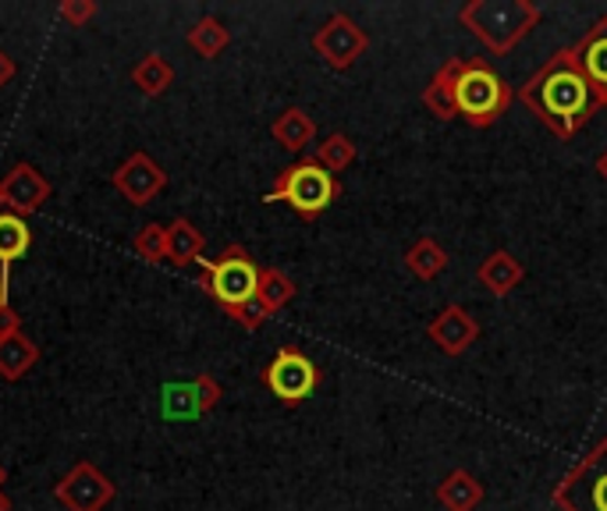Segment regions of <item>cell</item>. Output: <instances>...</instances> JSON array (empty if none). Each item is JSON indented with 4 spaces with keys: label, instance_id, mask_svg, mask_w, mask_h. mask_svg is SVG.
I'll use <instances>...</instances> for the list:
<instances>
[{
    "label": "cell",
    "instance_id": "cell-14",
    "mask_svg": "<svg viewBox=\"0 0 607 511\" xmlns=\"http://www.w3.org/2000/svg\"><path fill=\"white\" fill-rule=\"evenodd\" d=\"M462 61L465 57H451L437 75L423 89V107H427L437 122H451V117H459V103H454V89H459V75H462Z\"/></svg>",
    "mask_w": 607,
    "mask_h": 511
},
{
    "label": "cell",
    "instance_id": "cell-8",
    "mask_svg": "<svg viewBox=\"0 0 607 511\" xmlns=\"http://www.w3.org/2000/svg\"><path fill=\"white\" fill-rule=\"evenodd\" d=\"M263 384L281 405H302L316 390V384H321V373H316L310 355H302L292 344H284V349H278V355L270 359V366L263 370Z\"/></svg>",
    "mask_w": 607,
    "mask_h": 511
},
{
    "label": "cell",
    "instance_id": "cell-33",
    "mask_svg": "<svg viewBox=\"0 0 607 511\" xmlns=\"http://www.w3.org/2000/svg\"><path fill=\"white\" fill-rule=\"evenodd\" d=\"M597 174H600L604 182H607V149H604V154L597 157Z\"/></svg>",
    "mask_w": 607,
    "mask_h": 511
},
{
    "label": "cell",
    "instance_id": "cell-17",
    "mask_svg": "<svg viewBox=\"0 0 607 511\" xmlns=\"http://www.w3.org/2000/svg\"><path fill=\"white\" fill-rule=\"evenodd\" d=\"M203 249H206V238L189 217H175L167 224V263H175V266L200 263Z\"/></svg>",
    "mask_w": 607,
    "mask_h": 511
},
{
    "label": "cell",
    "instance_id": "cell-35",
    "mask_svg": "<svg viewBox=\"0 0 607 511\" xmlns=\"http://www.w3.org/2000/svg\"><path fill=\"white\" fill-rule=\"evenodd\" d=\"M4 479H8V469H4V465H0V487H4Z\"/></svg>",
    "mask_w": 607,
    "mask_h": 511
},
{
    "label": "cell",
    "instance_id": "cell-7",
    "mask_svg": "<svg viewBox=\"0 0 607 511\" xmlns=\"http://www.w3.org/2000/svg\"><path fill=\"white\" fill-rule=\"evenodd\" d=\"M367 47H370L367 29H362L352 14H345V11H334L330 19L313 33L316 57H321V61L334 71H348L362 54H367Z\"/></svg>",
    "mask_w": 607,
    "mask_h": 511
},
{
    "label": "cell",
    "instance_id": "cell-15",
    "mask_svg": "<svg viewBox=\"0 0 607 511\" xmlns=\"http://www.w3.org/2000/svg\"><path fill=\"white\" fill-rule=\"evenodd\" d=\"M522 277H526V266L515 260V256L508 252V249H494L487 260H483L480 266H476V281L487 288L494 298H508L515 288L522 284Z\"/></svg>",
    "mask_w": 607,
    "mask_h": 511
},
{
    "label": "cell",
    "instance_id": "cell-30",
    "mask_svg": "<svg viewBox=\"0 0 607 511\" xmlns=\"http://www.w3.org/2000/svg\"><path fill=\"white\" fill-rule=\"evenodd\" d=\"M195 387V401H200V412H210V409H217V401H221V384L210 377V373H200V377L192 381Z\"/></svg>",
    "mask_w": 607,
    "mask_h": 511
},
{
    "label": "cell",
    "instance_id": "cell-23",
    "mask_svg": "<svg viewBox=\"0 0 607 511\" xmlns=\"http://www.w3.org/2000/svg\"><path fill=\"white\" fill-rule=\"evenodd\" d=\"M186 43L200 57H206V61H214L217 54L227 50V43H232V33H227V25L221 19H214V14H203V19L189 29Z\"/></svg>",
    "mask_w": 607,
    "mask_h": 511
},
{
    "label": "cell",
    "instance_id": "cell-18",
    "mask_svg": "<svg viewBox=\"0 0 607 511\" xmlns=\"http://www.w3.org/2000/svg\"><path fill=\"white\" fill-rule=\"evenodd\" d=\"M40 363V344L19 330L11 338H0V381H22Z\"/></svg>",
    "mask_w": 607,
    "mask_h": 511
},
{
    "label": "cell",
    "instance_id": "cell-9",
    "mask_svg": "<svg viewBox=\"0 0 607 511\" xmlns=\"http://www.w3.org/2000/svg\"><path fill=\"white\" fill-rule=\"evenodd\" d=\"M114 484L93 462H75L54 487L57 504H65L68 511H103L114 501Z\"/></svg>",
    "mask_w": 607,
    "mask_h": 511
},
{
    "label": "cell",
    "instance_id": "cell-11",
    "mask_svg": "<svg viewBox=\"0 0 607 511\" xmlns=\"http://www.w3.org/2000/svg\"><path fill=\"white\" fill-rule=\"evenodd\" d=\"M50 182L43 178L33 163H14V168L0 178V206H8L11 214L33 217L43 203L50 200Z\"/></svg>",
    "mask_w": 607,
    "mask_h": 511
},
{
    "label": "cell",
    "instance_id": "cell-34",
    "mask_svg": "<svg viewBox=\"0 0 607 511\" xmlns=\"http://www.w3.org/2000/svg\"><path fill=\"white\" fill-rule=\"evenodd\" d=\"M0 511H11V498H8L4 490H0Z\"/></svg>",
    "mask_w": 607,
    "mask_h": 511
},
{
    "label": "cell",
    "instance_id": "cell-28",
    "mask_svg": "<svg viewBox=\"0 0 607 511\" xmlns=\"http://www.w3.org/2000/svg\"><path fill=\"white\" fill-rule=\"evenodd\" d=\"M97 11H100L97 0H60V4H57L60 22H68V25H75V29H82V25L93 22Z\"/></svg>",
    "mask_w": 607,
    "mask_h": 511
},
{
    "label": "cell",
    "instance_id": "cell-4",
    "mask_svg": "<svg viewBox=\"0 0 607 511\" xmlns=\"http://www.w3.org/2000/svg\"><path fill=\"white\" fill-rule=\"evenodd\" d=\"M338 178L327 174L316 160H299L278 174L274 189L263 195V203H288L299 217H321L324 209L338 200Z\"/></svg>",
    "mask_w": 607,
    "mask_h": 511
},
{
    "label": "cell",
    "instance_id": "cell-25",
    "mask_svg": "<svg viewBox=\"0 0 607 511\" xmlns=\"http://www.w3.org/2000/svg\"><path fill=\"white\" fill-rule=\"evenodd\" d=\"M356 143L348 139L345 132H334V135H327V139L321 143V149H316V163L327 171V174H341V171H348L356 163Z\"/></svg>",
    "mask_w": 607,
    "mask_h": 511
},
{
    "label": "cell",
    "instance_id": "cell-24",
    "mask_svg": "<svg viewBox=\"0 0 607 511\" xmlns=\"http://www.w3.org/2000/svg\"><path fill=\"white\" fill-rule=\"evenodd\" d=\"M256 298H260V306L274 317L278 309H284L295 298V281L288 277L284 270L267 266V270H260V288H256Z\"/></svg>",
    "mask_w": 607,
    "mask_h": 511
},
{
    "label": "cell",
    "instance_id": "cell-3",
    "mask_svg": "<svg viewBox=\"0 0 607 511\" xmlns=\"http://www.w3.org/2000/svg\"><path fill=\"white\" fill-rule=\"evenodd\" d=\"M515 100V89L501 79V75L476 57H465L459 89H454V103H459V117H465L473 128L494 125L501 114L508 111V103Z\"/></svg>",
    "mask_w": 607,
    "mask_h": 511
},
{
    "label": "cell",
    "instance_id": "cell-19",
    "mask_svg": "<svg viewBox=\"0 0 607 511\" xmlns=\"http://www.w3.org/2000/svg\"><path fill=\"white\" fill-rule=\"evenodd\" d=\"M270 135H274V143L288 149V154H302L316 139V122L302 107H288L274 117Z\"/></svg>",
    "mask_w": 607,
    "mask_h": 511
},
{
    "label": "cell",
    "instance_id": "cell-20",
    "mask_svg": "<svg viewBox=\"0 0 607 511\" xmlns=\"http://www.w3.org/2000/svg\"><path fill=\"white\" fill-rule=\"evenodd\" d=\"M448 249L437 242V238H419L405 249V266L408 274H416L419 281H434L437 274H445L448 270Z\"/></svg>",
    "mask_w": 607,
    "mask_h": 511
},
{
    "label": "cell",
    "instance_id": "cell-12",
    "mask_svg": "<svg viewBox=\"0 0 607 511\" xmlns=\"http://www.w3.org/2000/svg\"><path fill=\"white\" fill-rule=\"evenodd\" d=\"M427 334L445 355H465L480 338V323L473 320V313H465L462 306L451 303L437 313V320L427 327Z\"/></svg>",
    "mask_w": 607,
    "mask_h": 511
},
{
    "label": "cell",
    "instance_id": "cell-10",
    "mask_svg": "<svg viewBox=\"0 0 607 511\" xmlns=\"http://www.w3.org/2000/svg\"><path fill=\"white\" fill-rule=\"evenodd\" d=\"M111 182H114V189L125 195L132 206H149L164 192L167 171L149 154L135 149L132 157H125V160L117 163V171H114Z\"/></svg>",
    "mask_w": 607,
    "mask_h": 511
},
{
    "label": "cell",
    "instance_id": "cell-1",
    "mask_svg": "<svg viewBox=\"0 0 607 511\" xmlns=\"http://www.w3.org/2000/svg\"><path fill=\"white\" fill-rule=\"evenodd\" d=\"M515 96H519L526 107L537 114V122L543 128H551L558 139H572V135L600 111L594 86L586 82L572 47L554 50L551 61L543 65Z\"/></svg>",
    "mask_w": 607,
    "mask_h": 511
},
{
    "label": "cell",
    "instance_id": "cell-13",
    "mask_svg": "<svg viewBox=\"0 0 607 511\" xmlns=\"http://www.w3.org/2000/svg\"><path fill=\"white\" fill-rule=\"evenodd\" d=\"M575 61H580L586 82L594 86V96L600 103V111L607 107V14L597 19V25L572 47Z\"/></svg>",
    "mask_w": 607,
    "mask_h": 511
},
{
    "label": "cell",
    "instance_id": "cell-5",
    "mask_svg": "<svg viewBox=\"0 0 607 511\" xmlns=\"http://www.w3.org/2000/svg\"><path fill=\"white\" fill-rule=\"evenodd\" d=\"M203 266V288L217 298V303L227 309H238L256 298V288H260V266L252 263V256L241 246H227L217 260H200Z\"/></svg>",
    "mask_w": 607,
    "mask_h": 511
},
{
    "label": "cell",
    "instance_id": "cell-16",
    "mask_svg": "<svg viewBox=\"0 0 607 511\" xmlns=\"http://www.w3.org/2000/svg\"><path fill=\"white\" fill-rule=\"evenodd\" d=\"M437 504L445 511H476L483 504V484L465 469H451L437 487Z\"/></svg>",
    "mask_w": 607,
    "mask_h": 511
},
{
    "label": "cell",
    "instance_id": "cell-31",
    "mask_svg": "<svg viewBox=\"0 0 607 511\" xmlns=\"http://www.w3.org/2000/svg\"><path fill=\"white\" fill-rule=\"evenodd\" d=\"M19 330H22V317L11 309V303L0 298V338H11V334H19Z\"/></svg>",
    "mask_w": 607,
    "mask_h": 511
},
{
    "label": "cell",
    "instance_id": "cell-21",
    "mask_svg": "<svg viewBox=\"0 0 607 511\" xmlns=\"http://www.w3.org/2000/svg\"><path fill=\"white\" fill-rule=\"evenodd\" d=\"M29 249H33V228L25 224V217L0 209V266L22 260Z\"/></svg>",
    "mask_w": 607,
    "mask_h": 511
},
{
    "label": "cell",
    "instance_id": "cell-26",
    "mask_svg": "<svg viewBox=\"0 0 607 511\" xmlns=\"http://www.w3.org/2000/svg\"><path fill=\"white\" fill-rule=\"evenodd\" d=\"M164 416L167 419H195L200 412V401H195V387L189 384H167L164 387Z\"/></svg>",
    "mask_w": 607,
    "mask_h": 511
},
{
    "label": "cell",
    "instance_id": "cell-22",
    "mask_svg": "<svg viewBox=\"0 0 607 511\" xmlns=\"http://www.w3.org/2000/svg\"><path fill=\"white\" fill-rule=\"evenodd\" d=\"M132 86L139 89L143 96H160L175 86V68L167 57L160 54H146L139 65L132 68Z\"/></svg>",
    "mask_w": 607,
    "mask_h": 511
},
{
    "label": "cell",
    "instance_id": "cell-27",
    "mask_svg": "<svg viewBox=\"0 0 607 511\" xmlns=\"http://www.w3.org/2000/svg\"><path fill=\"white\" fill-rule=\"evenodd\" d=\"M135 252H139L146 263L167 260V228L164 224H146V228L135 235Z\"/></svg>",
    "mask_w": 607,
    "mask_h": 511
},
{
    "label": "cell",
    "instance_id": "cell-6",
    "mask_svg": "<svg viewBox=\"0 0 607 511\" xmlns=\"http://www.w3.org/2000/svg\"><path fill=\"white\" fill-rule=\"evenodd\" d=\"M551 498L558 511H607V438L561 476Z\"/></svg>",
    "mask_w": 607,
    "mask_h": 511
},
{
    "label": "cell",
    "instance_id": "cell-29",
    "mask_svg": "<svg viewBox=\"0 0 607 511\" xmlns=\"http://www.w3.org/2000/svg\"><path fill=\"white\" fill-rule=\"evenodd\" d=\"M227 317H232L238 327H246V330H260L267 320H270V313L260 306V298H252V303L246 306H238V309H227Z\"/></svg>",
    "mask_w": 607,
    "mask_h": 511
},
{
    "label": "cell",
    "instance_id": "cell-32",
    "mask_svg": "<svg viewBox=\"0 0 607 511\" xmlns=\"http://www.w3.org/2000/svg\"><path fill=\"white\" fill-rule=\"evenodd\" d=\"M14 71H19V65H14V57L8 50H0V89H4L11 79H14Z\"/></svg>",
    "mask_w": 607,
    "mask_h": 511
},
{
    "label": "cell",
    "instance_id": "cell-2",
    "mask_svg": "<svg viewBox=\"0 0 607 511\" xmlns=\"http://www.w3.org/2000/svg\"><path fill=\"white\" fill-rule=\"evenodd\" d=\"M543 11L533 0H469L459 22L494 54H512L540 25Z\"/></svg>",
    "mask_w": 607,
    "mask_h": 511
}]
</instances>
